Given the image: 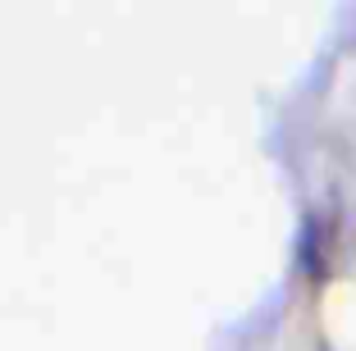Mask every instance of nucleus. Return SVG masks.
Instances as JSON below:
<instances>
[{
	"mask_svg": "<svg viewBox=\"0 0 356 351\" xmlns=\"http://www.w3.org/2000/svg\"><path fill=\"white\" fill-rule=\"evenodd\" d=\"M297 269L311 283H320L329 274V242H325V224H320L315 210H306L302 228H297Z\"/></svg>",
	"mask_w": 356,
	"mask_h": 351,
	"instance_id": "nucleus-1",
	"label": "nucleus"
}]
</instances>
